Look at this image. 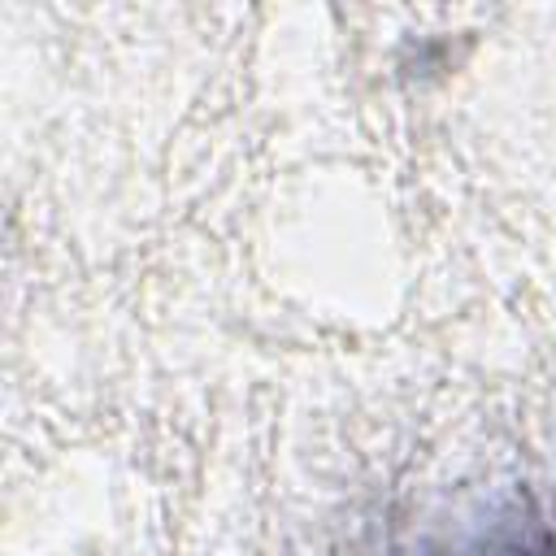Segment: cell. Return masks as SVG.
Segmentation results:
<instances>
[{
    "mask_svg": "<svg viewBox=\"0 0 556 556\" xmlns=\"http://www.w3.org/2000/svg\"><path fill=\"white\" fill-rule=\"evenodd\" d=\"M417 556H556V526L534 513H508L456 539H430Z\"/></svg>",
    "mask_w": 556,
    "mask_h": 556,
    "instance_id": "6da1fadb",
    "label": "cell"
}]
</instances>
